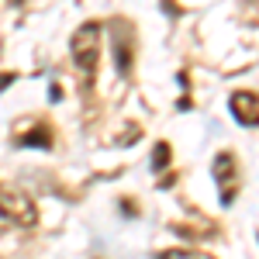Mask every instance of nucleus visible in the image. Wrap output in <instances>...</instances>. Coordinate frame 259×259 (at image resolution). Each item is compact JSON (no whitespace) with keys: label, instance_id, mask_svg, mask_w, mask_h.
Instances as JSON below:
<instances>
[{"label":"nucleus","instance_id":"nucleus-6","mask_svg":"<svg viewBox=\"0 0 259 259\" xmlns=\"http://www.w3.org/2000/svg\"><path fill=\"white\" fill-rule=\"evenodd\" d=\"M52 128L45 124V121H38L31 132H24V135H18V145H24V149H52Z\"/></svg>","mask_w":259,"mask_h":259},{"label":"nucleus","instance_id":"nucleus-10","mask_svg":"<svg viewBox=\"0 0 259 259\" xmlns=\"http://www.w3.org/2000/svg\"><path fill=\"white\" fill-rule=\"evenodd\" d=\"M121 211H124V214H128V218H135V214H139V207H135V204H132V200H121Z\"/></svg>","mask_w":259,"mask_h":259},{"label":"nucleus","instance_id":"nucleus-1","mask_svg":"<svg viewBox=\"0 0 259 259\" xmlns=\"http://www.w3.org/2000/svg\"><path fill=\"white\" fill-rule=\"evenodd\" d=\"M69 49H73V62H76V69H80L83 83L90 87V83H94V76H97L100 21H87V24H80V28L73 31V41H69Z\"/></svg>","mask_w":259,"mask_h":259},{"label":"nucleus","instance_id":"nucleus-11","mask_svg":"<svg viewBox=\"0 0 259 259\" xmlns=\"http://www.w3.org/2000/svg\"><path fill=\"white\" fill-rule=\"evenodd\" d=\"M62 97V90H59V83H52V90H49V100H59Z\"/></svg>","mask_w":259,"mask_h":259},{"label":"nucleus","instance_id":"nucleus-5","mask_svg":"<svg viewBox=\"0 0 259 259\" xmlns=\"http://www.w3.org/2000/svg\"><path fill=\"white\" fill-rule=\"evenodd\" d=\"M228 107H232V114H235L239 124H245V128H256L259 124V97L252 90H235L228 97Z\"/></svg>","mask_w":259,"mask_h":259},{"label":"nucleus","instance_id":"nucleus-3","mask_svg":"<svg viewBox=\"0 0 259 259\" xmlns=\"http://www.w3.org/2000/svg\"><path fill=\"white\" fill-rule=\"evenodd\" d=\"M135 28L132 21H114V69L118 76H132L135 66Z\"/></svg>","mask_w":259,"mask_h":259},{"label":"nucleus","instance_id":"nucleus-4","mask_svg":"<svg viewBox=\"0 0 259 259\" xmlns=\"http://www.w3.org/2000/svg\"><path fill=\"white\" fill-rule=\"evenodd\" d=\"M211 173H214V180H218L221 204L228 207V204L235 200V194H239V162H235V156H232V152H218Z\"/></svg>","mask_w":259,"mask_h":259},{"label":"nucleus","instance_id":"nucleus-8","mask_svg":"<svg viewBox=\"0 0 259 259\" xmlns=\"http://www.w3.org/2000/svg\"><path fill=\"white\" fill-rule=\"evenodd\" d=\"M156 259H211L207 252H194V249H162Z\"/></svg>","mask_w":259,"mask_h":259},{"label":"nucleus","instance_id":"nucleus-2","mask_svg":"<svg viewBox=\"0 0 259 259\" xmlns=\"http://www.w3.org/2000/svg\"><path fill=\"white\" fill-rule=\"evenodd\" d=\"M0 218H7L11 225H21V228H31L38 221V207L21 190H11V187L0 183Z\"/></svg>","mask_w":259,"mask_h":259},{"label":"nucleus","instance_id":"nucleus-7","mask_svg":"<svg viewBox=\"0 0 259 259\" xmlns=\"http://www.w3.org/2000/svg\"><path fill=\"white\" fill-rule=\"evenodd\" d=\"M169 166V142H156V149H152V169L162 173Z\"/></svg>","mask_w":259,"mask_h":259},{"label":"nucleus","instance_id":"nucleus-9","mask_svg":"<svg viewBox=\"0 0 259 259\" xmlns=\"http://www.w3.org/2000/svg\"><path fill=\"white\" fill-rule=\"evenodd\" d=\"M14 80H18V73H0V94H4V90H7Z\"/></svg>","mask_w":259,"mask_h":259}]
</instances>
